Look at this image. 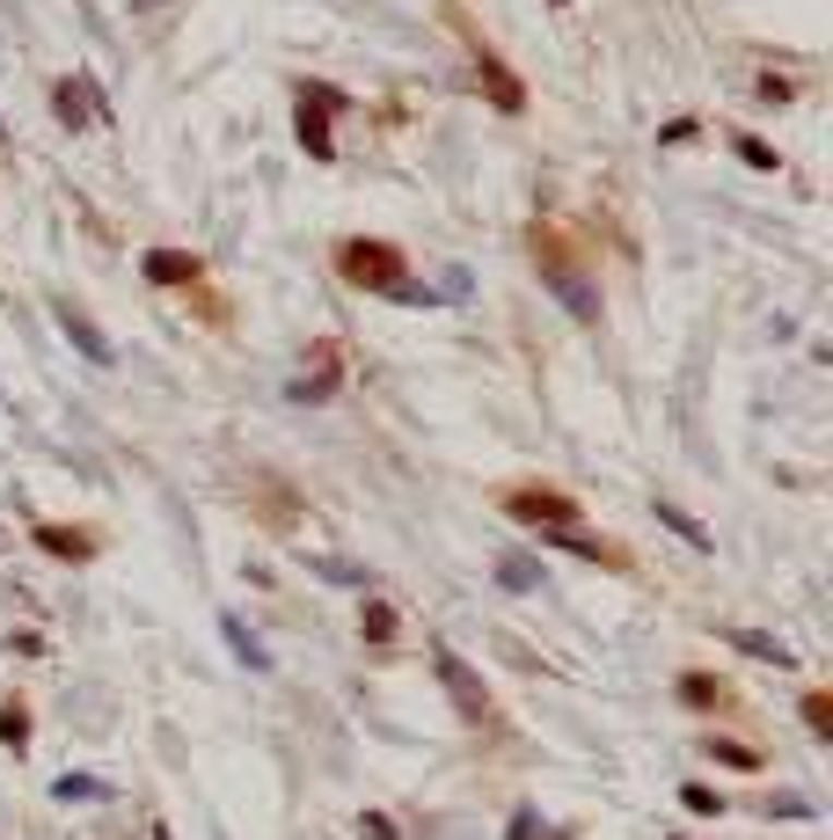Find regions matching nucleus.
<instances>
[{"label":"nucleus","mask_w":833,"mask_h":840,"mask_svg":"<svg viewBox=\"0 0 833 840\" xmlns=\"http://www.w3.org/2000/svg\"><path fill=\"white\" fill-rule=\"evenodd\" d=\"M329 264H337V278L351 292H381V300H402V308H424V300H432L424 286H410V256L381 235H343L337 249H329Z\"/></svg>","instance_id":"1"},{"label":"nucleus","mask_w":833,"mask_h":840,"mask_svg":"<svg viewBox=\"0 0 833 840\" xmlns=\"http://www.w3.org/2000/svg\"><path fill=\"white\" fill-rule=\"evenodd\" d=\"M527 249H534V264H541V286H548V292L570 308V322L600 329V322H607V300H600V278L585 271V256H578V249H570V241L556 235L548 219H534V227H527Z\"/></svg>","instance_id":"2"},{"label":"nucleus","mask_w":833,"mask_h":840,"mask_svg":"<svg viewBox=\"0 0 833 840\" xmlns=\"http://www.w3.org/2000/svg\"><path fill=\"white\" fill-rule=\"evenodd\" d=\"M351 110L337 81H293V132L307 146V161H337V118Z\"/></svg>","instance_id":"3"},{"label":"nucleus","mask_w":833,"mask_h":840,"mask_svg":"<svg viewBox=\"0 0 833 840\" xmlns=\"http://www.w3.org/2000/svg\"><path fill=\"white\" fill-rule=\"evenodd\" d=\"M446 23L461 29V45H468V67H475V81H483V96H491L497 110H505V118H519V110H527V81H519V73L505 67V59H497V45L483 37V29L468 23V8H461V0H446Z\"/></svg>","instance_id":"4"},{"label":"nucleus","mask_w":833,"mask_h":840,"mask_svg":"<svg viewBox=\"0 0 833 840\" xmlns=\"http://www.w3.org/2000/svg\"><path fill=\"white\" fill-rule=\"evenodd\" d=\"M497 512L527 533L578 527V497H570V490H548V482H505V490H497Z\"/></svg>","instance_id":"5"},{"label":"nucleus","mask_w":833,"mask_h":840,"mask_svg":"<svg viewBox=\"0 0 833 840\" xmlns=\"http://www.w3.org/2000/svg\"><path fill=\"white\" fill-rule=\"evenodd\" d=\"M432 672H439V687L454 695V709H461L468 723H491V717H497V701H491V687H483V672L468 665L454 644H432Z\"/></svg>","instance_id":"6"},{"label":"nucleus","mask_w":833,"mask_h":840,"mask_svg":"<svg viewBox=\"0 0 833 840\" xmlns=\"http://www.w3.org/2000/svg\"><path fill=\"white\" fill-rule=\"evenodd\" d=\"M541 549H564V555H578V563H600V571H637V555L621 549V541H607V533H585V527H548V533H534Z\"/></svg>","instance_id":"7"},{"label":"nucleus","mask_w":833,"mask_h":840,"mask_svg":"<svg viewBox=\"0 0 833 840\" xmlns=\"http://www.w3.org/2000/svg\"><path fill=\"white\" fill-rule=\"evenodd\" d=\"M51 118L67 124V132H81V124L110 118V103H102V88L88 81V73H59V81H51Z\"/></svg>","instance_id":"8"},{"label":"nucleus","mask_w":833,"mask_h":840,"mask_svg":"<svg viewBox=\"0 0 833 840\" xmlns=\"http://www.w3.org/2000/svg\"><path fill=\"white\" fill-rule=\"evenodd\" d=\"M140 278L161 292H197L205 286V256H191V249H147L140 256Z\"/></svg>","instance_id":"9"},{"label":"nucleus","mask_w":833,"mask_h":840,"mask_svg":"<svg viewBox=\"0 0 833 840\" xmlns=\"http://www.w3.org/2000/svg\"><path fill=\"white\" fill-rule=\"evenodd\" d=\"M337 387H343V351H337V344H315V365H307L286 395H293V403H329Z\"/></svg>","instance_id":"10"},{"label":"nucleus","mask_w":833,"mask_h":840,"mask_svg":"<svg viewBox=\"0 0 833 840\" xmlns=\"http://www.w3.org/2000/svg\"><path fill=\"white\" fill-rule=\"evenodd\" d=\"M673 695H680V709H702V717H724V709L738 701L724 672H680V680H673Z\"/></svg>","instance_id":"11"},{"label":"nucleus","mask_w":833,"mask_h":840,"mask_svg":"<svg viewBox=\"0 0 833 840\" xmlns=\"http://www.w3.org/2000/svg\"><path fill=\"white\" fill-rule=\"evenodd\" d=\"M29 541H37L45 555H59V563H96V555H102V541L88 527H51V519H37Z\"/></svg>","instance_id":"12"},{"label":"nucleus","mask_w":833,"mask_h":840,"mask_svg":"<svg viewBox=\"0 0 833 840\" xmlns=\"http://www.w3.org/2000/svg\"><path fill=\"white\" fill-rule=\"evenodd\" d=\"M51 322H59V329L74 336V351H81V359H96V365H118V351H110V336H102L96 322H88V314L74 308V300H51Z\"/></svg>","instance_id":"13"},{"label":"nucleus","mask_w":833,"mask_h":840,"mask_svg":"<svg viewBox=\"0 0 833 840\" xmlns=\"http://www.w3.org/2000/svg\"><path fill=\"white\" fill-rule=\"evenodd\" d=\"M395 628H402V622H395V607L381 600V592H366V607H359V636H366L373 650H388V644H395Z\"/></svg>","instance_id":"14"},{"label":"nucleus","mask_w":833,"mask_h":840,"mask_svg":"<svg viewBox=\"0 0 833 840\" xmlns=\"http://www.w3.org/2000/svg\"><path fill=\"white\" fill-rule=\"evenodd\" d=\"M220 636H227V650H234V658H242L249 672H270V650L256 644V636H249V622H242V614H220Z\"/></svg>","instance_id":"15"},{"label":"nucleus","mask_w":833,"mask_h":840,"mask_svg":"<svg viewBox=\"0 0 833 840\" xmlns=\"http://www.w3.org/2000/svg\"><path fill=\"white\" fill-rule=\"evenodd\" d=\"M702 753H710V760H724V768H738V775H760V768H768V753H760V745H746V739H702Z\"/></svg>","instance_id":"16"},{"label":"nucleus","mask_w":833,"mask_h":840,"mask_svg":"<svg viewBox=\"0 0 833 840\" xmlns=\"http://www.w3.org/2000/svg\"><path fill=\"white\" fill-rule=\"evenodd\" d=\"M724 644H738L746 658H760V665H797V658H789V644L760 636V628H724Z\"/></svg>","instance_id":"17"},{"label":"nucleus","mask_w":833,"mask_h":840,"mask_svg":"<svg viewBox=\"0 0 833 840\" xmlns=\"http://www.w3.org/2000/svg\"><path fill=\"white\" fill-rule=\"evenodd\" d=\"M497 585H505V592H534V585H541V555H527V549L497 555Z\"/></svg>","instance_id":"18"},{"label":"nucleus","mask_w":833,"mask_h":840,"mask_svg":"<svg viewBox=\"0 0 833 840\" xmlns=\"http://www.w3.org/2000/svg\"><path fill=\"white\" fill-rule=\"evenodd\" d=\"M651 512H659V527H673V533H680L687 549H710V527H702L695 512H680V504H673V497H659V504H651Z\"/></svg>","instance_id":"19"},{"label":"nucleus","mask_w":833,"mask_h":840,"mask_svg":"<svg viewBox=\"0 0 833 840\" xmlns=\"http://www.w3.org/2000/svg\"><path fill=\"white\" fill-rule=\"evenodd\" d=\"M51 796H59V804H96V796H110V782H96V775H59Z\"/></svg>","instance_id":"20"},{"label":"nucleus","mask_w":833,"mask_h":840,"mask_svg":"<svg viewBox=\"0 0 833 840\" xmlns=\"http://www.w3.org/2000/svg\"><path fill=\"white\" fill-rule=\"evenodd\" d=\"M732 154H738L746 168H783V154H775V146L760 140V132H732Z\"/></svg>","instance_id":"21"},{"label":"nucleus","mask_w":833,"mask_h":840,"mask_svg":"<svg viewBox=\"0 0 833 840\" xmlns=\"http://www.w3.org/2000/svg\"><path fill=\"white\" fill-rule=\"evenodd\" d=\"M805 731H811V739H833V695H826V687H811V695H805Z\"/></svg>","instance_id":"22"},{"label":"nucleus","mask_w":833,"mask_h":840,"mask_svg":"<svg viewBox=\"0 0 833 840\" xmlns=\"http://www.w3.org/2000/svg\"><path fill=\"white\" fill-rule=\"evenodd\" d=\"M0 745H15V753L29 745V709L23 701H0Z\"/></svg>","instance_id":"23"},{"label":"nucleus","mask_w":833,"mask_h":840,"mask_svg":"<svg viewBox=\"0 0 833 840\" xmlns=\"http://www.w3.org/2000/svg\"><path fill=\"white\" fill-rule=\"evenodd\" d=\"M315 571L329 577V585H351V592H373V571H359V563H337V555H322Z\"/></svg>","instance_id":"24"},{"label":"nucleus","mask_w":833,"mask_h":840,"mask_svg":"<svg viewBox=\"0 0 833 840\" xmlns=\"http://www.w3.org/2000/svg\"><path fill=\"white\" fill-rule=\"evenodd\" d=\"M680 804H687L695 818H724V796H716L710 782H687V790H680Z\"/></svg>","instance_id":"25"},{"label":"nucleus","mask_w":833,"mask_h":840,"mask_svg":"<svg viewBox=\"0 0 833 840\" xmlns=\"http://www.w3.org/2000/svg\"><path fill=\"white\" fill-rule=\"evenodd\" d=\"M760 103H768V110H783V103H797V88H789L783 73H760V88H753Z\"/></svg>","instance_id":"26"},{"label":"nucleus","mask_w":833,"mask_h":840,"mask_svg":"<svg viewBox=\"0 0 833 840\" xmlns=\"http://www.w3.org/2000/svg\"><path fill=\"white\" fill-rule=\"evenodd\" d=\"M505 840H541V812H534V804H519V812H512Z\"/></svg>","instance_id":"27"},{"label":"nucleus","mask_w":833,"mask_h":840,"mask_svg":"<svg viewBox=\"0 0 833 840\" xmlns=\"http://www.w3.org/2000/svg\"><path fill=\"white\" fill-rule=\"evenodd\" d=\"M768 818H811V804H805V796H775V804H768Z\"/></svg>","instance_id":"28"},{"label":"nucleus","mask_w":833,"mask_h":840,"mask_svg":"<svg viewBox=\"0 0 833 840\" xmlns=\"http://www.w3.org/2000/svg\"><path fill=\"white\" fill-rule=\"evenodd\" d=\"M359 833H366V840H395V818H381V812H366V818H359Z\"/></svg>","instance_id":"29"},{"label":"nucleus","mask_w":833,"mask_h":840,"mask_svg":"<svg viewBox=\"0 0 833 840\" xmlns=\"http://www.w3.org/2000/svg\"><path fill=\"white\" fill-rule=\"evenodd\" d=\"M154 8H169V0H132V15H154Z\"/></svg>","instance_id":"30"},{"label":"nucleus","mask_w":833,"mask_h":840,"mask_svg":"<svg viewBox=\"0 0 833 840\" xmlns=\"http://www.w3.org/2000/svg\"><path fill=\"white\" fill-rule=\"evenodd\" d=\"M147 840H169V826H154V833H147Z\"/></svg>","instance_id":"31"},{"label":"nucleus","mask_w":833,"mask_h":840,"mask_svg":"<svg viewBox=\"0 0 833 840\" xmlns=\"http://www.w3.org/2000/svg\"><path fill=\"white\" fill-rule=\"evenodd\" d=\"M0 154H8V124H0Z\"/></svg>","instance_id":"32"},{"label":"nucleus","mask_w":833,"mask_h":840,"mask_svg":"<svg viewBox=\"0 0 833 840\" xmlns=\"http://www.w3.org/2000/svg\"><path fill=\"white\" fill-rule=\"evenodd\" d=\"M673 840H687V833H673Z\"/></svg>","instance_id":"33"}]
</instances>
